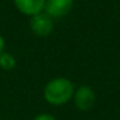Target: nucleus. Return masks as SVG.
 I'll use <instances>...</instances> for the list:
<instances>
[{
    "mask_svg": "<svg viewBox=\"0 0 120 120\" xmlns=\"http://www.w3.org/2000/svg\"><path fill=\"white\" fill-rule=\"evenodd\" d=\"M76 86L67 78H54L49 80L44 86L43 96L44 99L52 106H63L72 101Z\"/></svg>",
    "mask_w": 120,
    "mask_h": 120,
    "instance_id": "f257e3e1",
    "label": "nucleus"
},
{
    "mask_svg": "<svg viewBox=\"0 0 120 120\" xmlns=\"http://www.w3.org/2000/svg\"><path fill=\"white\" fill-rule=\"evenodd\" d=\"M97 101L96 92L90 85H80L75 89L72 97V102L75 107L81 112H88L94 107Z\"/></svg>",
    "mask_w": 120,
    "mask_h": 120,
    "instance_id": "f03ea898",
    "label": "nucleus"
},
{
    "mask_svg": "<svg viewBox=\"0 0 120 120\" xmlns=\"http://www.w3.org/2000/svg\"><path fill=\"white\" fill-rule=\"evenodd\" d=\"M30 29L36 36L45 38L52 34L54 29V22L50 16H48L44 11L35 14L30 19Z\"/></svg>",
    "mask_w": 120,
    "mask_h": 120,
    "instance_id": "7ed1b4c3",
    "label": "nucleus"
},
{
    "mask_svg": "<svg viewBox=\"0 0 120 120\" xmlns=\"http://www.w3.org/2000/svg\"><path fill=\"white\" fill-rule=\"evenodd\" d=\"M74 7V0H47L44 12L54 18H62L67 16Z\"/></svg>",
    "mask_w": 120,
    "mask_h": 120,
    "instance_id": "20e7f679",
    "label": "nucleus"
},
{
    "mask_svg": "<svg viewBox=\"0 0 120 120\" xmlns=\"http://www.w3.org/2000/svg\"><path fill=\"white\" fill-rule=\"evenodd\" d=\"M45 1L47 0H13L14 5L19 13L30 17L44 11Z\"/></svg>",
    "mask_w": 120,
    "mask_h": 120,
    "instance_id": "39448f33",
    "label": "nucleus"
},
{
    "mask_svg": "<svg viewBox=\"0 0 120 120\" xmlns=\"http://www.w3.org/2000/svg\"><path fill=\"white\" fill-rule=\"evenodd\" d=\"M16 58L8 52H3L0 53V67L3 68V70H13L16 67Z\"/></svg>",
    "mask_w": 120,
    "mask_h": 120,
    "instance_id": "423d86ee",
    "label": "nucleus"
},
{
    "mask_svg": "<svg viewBox=\"0 0 120 120\" xmlns=\"http://www.w3.org/2000/svg\"><path fill=\"white\" fill-rule=\"evenodd\" d=\"M32 120H57L56 116H53L52 114H48V112H43V114H39L34 117Z\"/></svg>",
    "mask_w": 120,
    "mask_h": 120,
    "instance_id": "0eeeda50",
    "label": "nucleus"
},
{
    "mask_svg": "<svg viewBox=\"0 0 120 120\" xmlns=\"http://www.w3.org/2000/svg\"><path fill=\"white\" fill-rule=\"evenodd\" d=\"M4 47H5V41H4L3 36L0 35V53H3V52H4Z\"/></svg>",
    "mask_w": 120,
    "mask_h": 120,
    "instance_id": "6e6552de",
    "label": "nucleus"
}]
</instances>
